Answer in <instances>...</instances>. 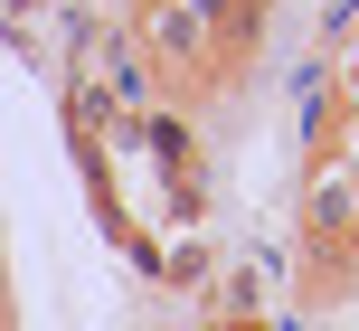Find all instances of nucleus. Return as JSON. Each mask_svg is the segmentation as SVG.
I'll list each match as a JSON object with an SVG mask.
<instances>
[{
  "label": "nucleus",
  "instance_id": "f257e3e1",
  "mask_svg": "<svg viewBox=\"0 0 359 331\" xmlns=\"http://www.w3.org/2000/svg\"><path fill=\"white\" fill-rule=\"evenodd\" d=\"M133 19H142L151 67H170V76H208L217 67V19L198 0H133Z\"/></svg>",
  "mask_w": 359,
  "mask_h": 331
},
{
  "label": "nucleus",
  "instance_id": "f03ea898",
  "mask_svg": "<svg viewBox=\"0 0 359 331\" xmlns=\"http://www.w3.org/2000/svg\"><path fill=\"white\" fill-rule=\"evenodd\" d=\"M303 227H312V237H350V227H359V180H350V170H322V180H312Z\"/></svg>",
  "mask_w": 359,
  "mask_h": 331
}]
</instances>
